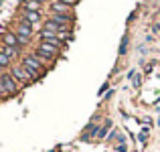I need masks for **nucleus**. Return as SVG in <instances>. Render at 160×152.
Masks as SVG:
<instances>
[{"instance_id":"1","label":"nucleus","mask_w":160,"mask_h":152,"mask_svg":"<svg viewBox=\"0 0 160 152\" xmlns=\"http://www.w3.org/2000/svg\"><path fill=\"white\" fill-rule=\"evenodd\" d=\"M20 65H22L24 69H27V73L31 75V79H32V81L41 79V77H43V73L47 71V69H45V67L41 65V63L37 61V59H35V55H32V53H31V55H24V57H22V61H20Z\"/></svg>"},{"instance_id":"2","label":"nucleus","mask_w":160,"mask_h":152,"mask_svg":"<svg viewBox=\"0 0 160 152\" xmlns=\"http://www.w3.org/2000/svg\"><path fill=\"white\" fill-rule=\"evenodd\" d=\"M0 87H2V89L6 91L8 98H14V95L20 91V85L14 81V77H12V75L8 73V71H4V73L0 75Z\"/></svg>"},{"instance_id":"3","label":"nucleus","mask_w":160,"mask_h":152,"mask_svg":"<svg viewBox=\"0 0 160 152\" xmlns=\"http://www.w3.org/2000/svg\"><path fill=\"white\" fill-rule=\"evenodd\" d=\"M8 73L14 77V81L18 83L20 87H24V85H31L32 83V79H31V75L27 73V69H24L22 65H14V67H10V71Z\"/></svg>"},{"instance_id":"4","label":"nucleus","mask_w":160,"mask_h":152,"mask_svg":"<svg viewBox=\"0 0 160 152\" xmlns=\"http://www.w3.org/2000/svg\"><path fill=\"white\" fill-rule=\"evenodd\" d=\"M37 53H41V55H45L47 59L55 61V59L61 55V49L55 47V45H51V43H47V41H41V43L37 45Z\"/></svg>"},{"instance_id":"5","label":"nucleus","mask_w":160,"mask_h":152,"mask_svg":"<svg viewBox=\"0 0 160 152\" xmlns=\"http://www.w3.org/2000/svg\"><path fill=\"white\" fill-rule=\"evenodd\" d=\"M14 33H16L18 37H24V39H31V37H32V27H31L28 23H24V20H20V23L14 27Z\"/></svg>"},{"instance_id":"6","label":"nucleus","mask_w":160,"mask_h":152,"mask_svg":"<svg viewBox=\"0 0 160 152\" xmlns=\"http://www.w3.org/2000/svg\"><path fill=\"white\" fill-rule=\"evenodd\" d=\"M2 45H6V47H18L20 49V45H18V37H16V33L14 31H6L2 35Z\"/></svg>"},{"instance_id":"7","label":"nucleus","mask_w":160,"mask_h":152,"mask_svg":"<svg viewBox=\"0 0 160 152\" xmlns=\"http://www.w3.org/2000/svg\"><path fill=\"white\" fill-rule=\"evenodd\" d=\"M22 20L28 23L32 28L41 23V12H31V10H22Z\"/></svg>"},{"instance_id":"8","label":"nucleus","mask_w":160,"mask_h":152,"mask_svg":"<svg viewBox=\"0 0 160 152\" xmlns=\"http://www.w3.org/2000/svg\"><path fill=\"white\" fill-rule=\"evenodd\" d=\"M51 14H73V10H71V6H67V4L55 0V2L51 4Z\"/></svg>"},{"instance_id":"9","label":"nucleus","mask_w":160,"mask_h":152,"mask_svg":"<svg viewBox=\"0 0 160 152\" xmlns=\"http://www.w3.org/2000/svg\"><path fill=\"white\" fill-rule=\"evenodd\" d=\"M22 10H31V12H41V4L37 0H24Z\"/></svg>"},{"instance_id":"10","label":"nucleus","mask_w":160,"mask_h":152,"mask_svg":"<svg viewBox=\"0 0 160 152\" xmlns=\"http://www.w3.org/2000/svg\"><path fill=\"white\" fill-rule=\"evenodd\" d=\"M2 53H6L8 59L12 61V59H16V57L20 55V49H18V47H6V45H2Z\"/></svg>"},{"instance_id":"11","label":"nucleus","mask_w":160,"mask_h":152,"mask_svg":"<svg viewBox=\"0 0 160 152\" xmlns=\"http://www.w3.org/2000/svg\"><path fill=\"white\" fill-rule=\"evenodd\" d=\"M10 63H12V61L8 59V55L0 51V67H2V69H8V67H10Z\"/></svg>"},{"instance_id":"12","label":"nucleus","mask_w":160,"mask_h":152,"mask_svg":"<svg viewBox=\"0 0 160 152\" xmlns=\"http://www.w3.org/2000/svg\"><path fill=\"white\" fill-rule=\"evenodd\" d=\"M148 134H150V130H148V128H144V130L140 132V136H138V140H140L142 144H146V142H148Z\"/></svg>"},{"instance_id":"13","label":"nucleus","mask_w":160,"mask_h":152,"mask_svg":"<svg viewBox=\"0 0 160 152\" xmlns=\"http://www.w3.org/2000/svg\"><path fill=\"white\" fill-rule=\"evenodd\" d=\"M126 51H128V35H126L120 43V55H126Z\"/></svg>"},{"instance_id":"14","label":"nucleus","mask_w":160,"mask_h":152,"mask_svg":"<svg viewBox=\"0 0 160 152\" xmlns=\"http://www.w3.org/2000/svg\"><path fill=\"white\" fill-rule=\"evenodd\" d=\"M108 89H109V83H103L102 87H99V91H98V95H103V94H108Z\"/></svg>"},{"instance_id":"15","label":"nucleus","mask_w":160,"mask_h":152,"mask_svg":"<svg viewBox=\"0 0 160 152\" xmlns=\"http://www.w3.org/2000/svg\"><path fill=\"white\" fill-rule=\"evenodd\" d=\"M59 2H63V4H67V6H71V8H73L75 4L79 2V0H59Z\"/></svg>"},{"instance_id":"16","label":"nucleus","mask_w":160,"mask_h":152,"mask_svg":"<svg viewBox=\"0 0 160 152\" xmlns=\"http://www.w3.org/2000/svg\"><path fill=\"white\" fill-rule=\"evenodd\" d=\"M116 152H128V146H126V144H118L116 146Z\"/></svg>"},{"instance_id":"17","label":"nucleus","mask_w":160,"mask_h":152,"mask_svg":"<svg viewBox=\"0 0 160 152\" xmlns=\"http://www.w3.org/2000/svg\"><path fill=\"white\" fill-rule=\"evenodd\" d=\"M37 2H39V4H43V2H45V0H37Z\"/></svg>"},{"instance_id":"18","label":"nucleus","mask_w":160,"mask_h":152,"mask_svg":"<svg viewBox=\"0 0 160 152\" xmlns=\"http://www.w3.org/2000/svg\"><path fill=\"white\" fill-rule=\"evenodd\" d=\"M2 73H4V69H2V67H0V75H2Z\"/></svg>"},{"instance_id":"19","label":"nucleus","mask_w":160,"mask_h":152,"mask_svg":"<svg viewBox=\"0 0 160 152\" xmlns=\"http://www.w3.org/2000/svg\"><path fill=\"white\" fill-rule=\"evenodd\" d=\"M0 2H2V0H0Z\"/></svg>"}]
</instances>
